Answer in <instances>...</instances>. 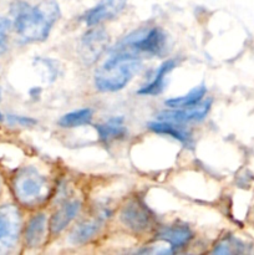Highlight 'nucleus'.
I'll use <instances>...</instances> for the list:
<instances>
[{
  "mask_svg": "<svg viewBox=\"0 0 254 255\" xmlns=\"http://www.w3.org/2000/svg\"><path fill=\"white\" fill-rule=\"evenodd\" d=\"M127 0H101L96 6L90 9L84 15V21L87 26H95L105 20L116 17L126 6Z\"/></svg>",
  "mask_w": 254,
  "mask_h": 255,
  "instance_id": "obj_9",
  "label": "nucleus"
},
{
  "mask_svg": "<svg viewBox=\"0 0 254 255\" xmlns=\"http://www.w3.org/2000/svg\"><path fill=\"white\" fill-rule=\"evenodd\" d=\"M1 96H2V92H1V89H0V101H1Z\"/></svg>",
  "mask_w": 254,
  "mask_h": 255,
  "instance_id": "obj_22",
  "label": "nucleus"
},
{
  "mask_svg": "<svg viewBox=\"0 0 254 255\" xmlns=\"http://www.w3.org/2000/svg\"><path fill=\"white\" fill-rule=\"evenodd\" d=\"M21 217L12 204L0 206V254L9 253L19 241Z\"/></svg>",
  "mask_w": 254,
  "mask_h": 255,
  "instance_id": "obj_5",
  "label": "nucleus"
},
{
  "mask_svg": "<svg viewBox=\"0 0 254 255\" xmlns=\"http://www.w3.org/2000/svg\"><path fill=\"white\" fill-rule=\"evenodd\" d=\"M10 27H11L10 20L4 16H0V55L4 54L5 50H6Z\"/></svg>",
  "mask_w": 254,
  "mask_h": 255,
  "instance_id": "obj_20",
  "label": "nucleus"
},
{
  "mask_svg": "<svg viewBox=\"0 0 254 255\" xmlns=\"http://www.w3.org/2000/svg\"><path fill=\"white\" fill-rule=\"evenodd\" d=\"M92 121V110L91 109H80L64 115L59 120V125L64 128H75L90 125Z\"/></svg>",
  "mask_w": 254,
  "mask_h": 255,
  "instance_id": "obj_18",
  "label": "nucleus"
},
{
  "mask_svg": "<svg viewBox=\"0 0 254 255\" xmlns=\"http://www.w3.org/2000/svg\"><path fill=\"white\" fill-rule=\"evenodd\" d=\"M81 208V203L79 201H70L60 207L50 219V231L52 234H59L69 226L72 219L77 216Z\"/></svg>",
  "mask_w": 254,
  "mask_h": 255,
  "instance_id": "obj_12",
  "label": "nucleus"
},
{
  "mask_svg": "<svg viewBox=\"0 0 254 255\" xmlns=\"http://www.w3.org/2000/svg\"><path fill=\"white\" fill-rule=\"evenodd\" d=\"M167 51V36L163 30L153 26L139 29L127 35L112 49V52H125L133 56H162Z\"/></svg>",
  "mask_w": 254,
  "mask_h": 255,
  "instance_id": "obj_3",
  "label": "nucleus"
},
{
  "mask_svg": "<svg viewBox=\"0 0 254 255\" xmlns=\"http://www.w3.org/2000/svg\"><path fill=\"white\" fill-rule=\"evenodd\" d=\"M109 46V35L102 27L89 30L82 36L80 44V55L86 64L96 61Z\"/></svg>",
  "mask_w": 254,
  "mask_h": 255,
  "instance_id": "obj_7",
  "label": "nucleus"
},
{
  "mask_svg": "<svg viewBox=\"0 0 254 255\" xmlns=\"http://www.w3.org/2000/svg\"><path fill=\"white\" fill-rule=\"evenodd\" d=\"M142 69L139 57L125 52H112L95 74V86L101 92H116L127 86Z\"/></svg>",
  "mask_w": 254,
  "mask_h": 255,
  "instance_id": "obj_2",
  "label": "nucleus"
},
{
  "mask_svg": "<svg viewBox=\"0 0 254 255\" xmlns=\"http://www.w3.org/2000/svg\"><path fill=\"white\" fill-rule=\"evenodd\" d=\"M10 12L15 31L22 42L46 40L61 14L59 4L55 0H42L35 6L19 0L11 5Z\"/></svg>",
  "mask_w": 254,
  "mask_h": 255,
  "instance_id": "obj_1",
  "label": "nucleus"
},
{
  "mask_svg": "<svg viewBox=\"0 0 254 255\" xmlns=\"http://www.w3.org/2000/svg\"><path fill=\"white\" fill-rule=\"evenodd\" d=\"M177 62L176 60H167L164 61L161 66L157 69L154 77L151 80V82L146 84L144 86H142L141 89L137 91V94L142 95V96H154V95H158L163 91L164 84H166V76L172 71V70L176 67Z\"/></svg>",
  "mask_w": 254,
  "mask_h": 255,
  "instance_id": "obj_13",
  "label": "nucleus"
},
{
  "mask_svg": "<svg viewBox=\"0 0 254 255\" xmlns=\"http://www.w3.org/2000/svg\"><path fill=\"white\" fill-rule=\"evenodd\" d=\"M246 252V246L242 243L241 241L236 239L234 237H228L224 238L223 241L219 242L214 247L213 254H236V253H243Z\"/></svg>",
  "mask_w": 254,
  "mask_h": 255,
  "instance_id": "obj_19",
  "label": "nucleus"
},
{
  "mask_svg": "<svg viewBox=\"0 0 254 255\" xmlns=\"http://www.w3.org/2000/svg\"><path fill=\"white\" fill-rule=\"evenodd\" d=\"M120 219L122 224L134 233H143L153 224V214L138 198H132L122 207Z\"/></svg>",
  "mask_w": 254,
  "mask_h": 255,
  "instance_id": "obj_6",
  "label": "nucleus"
},
{
  "mask_svg": "<svg viewBox=\"0 0 254 255\" xmlns=\"http://www.w3.org/2000/svg\"><path fill=\"white\" fill-rule=\"evenodd\" d=\"M212 106V100H202L199 104L193 105L183 109H173L172 111L161 112L158 120L171 122H191V121H202L206 119Z\"/></svg>",
  "mask_w": 254,
  "mask_h": 255,
  "instance_id": "obj_8",
  "label": "nucleus"
},
{
  "mask_svg": "<svg viewBox=\"0 0 254 255\" xmlns=\"http://www.w3.org/2000/svg\"><path fill=\"white\" fill-rule=\"evenodd\" d=\"M47 219L46 216L42 213L36 214L32 217L27 223L25 229V243L30 248H36L42 243L46 233Z\"/></svg>",
  "mask_w": 254,
  "mask_h": 255,
  "instance_id": "obj_16",
  "label": "nucleus"
},
{
  "mask_svg": "<svg viewBox=\"0 0 254 255\" xmlns=\"http://www.w3.org/2000/svg\"><path fill=\"white\" fill-rule=\"evenodd\" d=\"M97 133H99L100 141L109 144L110 142L122 139L127 136V128L124 125V117H112L105 124L95 126Z\"/></svg>",
  "mask_w": 254,
  "mask_h": 255,
  "instance_id": "obj_14",
  "label": "nucleus"
},
{
  "mask_svg": "<svg viewBox=\"0 0 254 255\" xmlns=\"http://www.w3.org/2000/svg\"><path fill=\"white\" fill-rule=\"evenodd\" d=\"M7 121L11 125H19V126H34L36 120L27 116H17V115H7Z\"/></svg>",
  "mask_w": 254,
  "mask_h": 255,
  "instance_id": "obj_21",
  "label": "nucleus"
},
{
  "mask_svg": "<svg viewBox=\"0 0 254 255\" xmlns=\"http://www.w3.org/2000/svg\"><path fill=\"white\" fill-rule=\"evenodd\" d=\"M109 214L110 211H104L97 218L81 222L80 224H77L74 228V231L71 232V234H70V242L75 244V246L87 243L90 239H92L99 233L102 227V223H104V219L107 218Z\"/></svg>",
  "mask_w": 254,
  "mask_h": 255,
  "instance_id": "obj_10",
  "label": "nucleus"
},
{
  "mask_svg": "<svg viewBox=\"0 0 254 255\" xmlns=\"http://www.w3.org/2000/svg\"><path fill=\"white\" fill-rule=\"evenodd\" d=\"M193 234H192L191 229L186 226H171V227H163L157 232L156 238L159 241H163L169 244V249L171 251H176V249L182 248L186 244L189 243Z\"/></svg>",
  "mask_w": 254,
  "mask_h": 255,
  "instance_id": "obj_11",
  "label": "nucleus"
},
{
  "mask_svg": "<svg viewBox=\"0 0 254 255\" xmlns=\"http://www.w3.org/2000/svg\"><path fill=\"white\" fill-rule=\"evenodd\" d=\"M207 92V87L203 84L196 86L192 89L188 94L183 95L179 97H173V99L166 100V106L171 107V109H183V107L193 106V105L199 104L203 100L204 95Z\"/></svg>",
  "mask_w": 254,
  "mask_h": 255,
  "instance_id": "obj_17",
  "label": "nucleus"
},
{
  "mask_svg": "<svg viewBox=\"0 0 254 255\" xmlns=\"http://www.w3.org/2000/svg\"><path fill=\"white\" fill-rule=\"evenodd\" d=\"M148 128L151 129V131H153L154 133L167 134V136L173 137L174 139H177V141H179L181 143H183L184 146H191V144L193 143L191 133H189L187 129H184L183 127L177 126L176 122L158 120V121L149 122Z\"/></svg>",
  "mask_w": 254,
  "mask_h": 255,
  "instance_id": "obj_15",
  "label": "nucleus"
},
{
  "mask_svg": "<svg viewBox=\"0 0 254 255\" xmlns=\"http://www.w3.org/2000/svg\"><path fill=\"white\" fill-rule=\"evenodd\" d=\"M0 120H2V115L1 114H0Z\"/></svg>",
  "mask_w": 254,
  "mask_h": 255,
  "instance_id": "obj_23",
  "label": "nucleus"
},
{
  "mask_svg": "<svg viewBox=\"0 0 254 255\" xmlns=\"http://www.w3.org/2000/svg\"><path fill=\"white\" fill-rule=\"evenodd\" d=\"M12 191L17 201L25 207L40 206L50 196L46 177L31 166L16 172L12 179Z\"/></svg>",
  "mask_w": 254,
  "mask_h": 255,
  "instance_id": "obj_4",
  "label": "nucleus"
}]
</instances>
